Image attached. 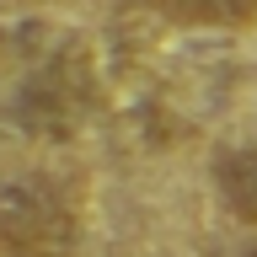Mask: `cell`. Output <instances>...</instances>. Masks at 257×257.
Segmentation results:
<instances>
[{
    "label": "cell",
    "mask_w": 257,
    "mask_h": 257,
    "mask_svg": "<svg viewBox=\"0 0 257 257\" xmlns=\"http://www.w3.org/2000/svg\"><path fill=\"white\" fill-rule=\"evenodd\" d=\"M75 220L54 182L43 177H6L0 182V246L6 252H43L70 246Z\"/></svg>",
    "instance_id": "1"
},
{
    "label": "cell",
    "mask_w": 257,
    "mask_h": 257,
    "mask_svg": "<svg viewBox=\"0 0 257 257\" xmlns=\"http://www.w3.org/2000/svg\"><path fill=\"white\" fill-rule=\"evenodd\" d=\"M86 107H91V75H86V59L80 54H64V59L43 64L22 86V96H16V118L32 134H59V140L75 134Z\"/></svg>",
    "instance_id": "2"
},
{
    "label": "cell",
    "mask_w": 257,
    "mask_h": 257,
    "mask_svg": "<svg viewBox=\"0 0 257 257\" xmlns=\"http://www.w3.org/2000/svg\"><path fill=\"white\" fill-rule=\"evenodd\" d=\"M214 188L236 220L257 225V145H236L214 156Z\"/></svg>",
    "instance_id": "3"
},
{
    "label": "cell",
    "mask_w": 257,
    "mask_h": 257,
    "mask_svg": "<svg viewBox=\"0 0 257 257\" xmlns=\"http://www.w3.org/2000/svg\"><path fill=\"white\" fill-rule=\"evenodd\" d=\"M150 11L188 27H246L257 22V0H145Z\"/></svg>",
    "instance_id": "4"
},
{
    "label": "cell",
    "mask_w": 257,
    "mask_h": 257,
    "mask_svg": "<svg viewBox=\"0 0 257 257\" xmlns=\"http://www.w3.org/2000/svg\"><path fill=\"white\" fill-rule=\"evenodd\" d=\"M11 257H70V246H43V252H11Z\"/></svg>",
    "instance_id": "5"
},
{
    "label": "cell",
    "mask_w": 257,
    "mask_h": 257,
    "mask_svg": "<svg viewBox=\"0 0 257 257\" xmlns=\"http://www.w3.org/2000/svg\"><path fill=\"white\" fill-rule=\"evenodd\" d=\"M241 257H257V241H252V246H246V252H241Z\"/></svg>",
    "instance_id": "6"
}]
</instances>
